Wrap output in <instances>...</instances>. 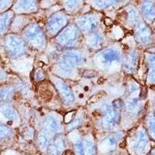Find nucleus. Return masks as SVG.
Returning a JSON list of instances; mask_svg holds the SVG:
<instances>
[{
    "label": "nucleus",
    "mask_w": 155,
    "mask_h": 155,
    "mask_svg": "<svg viewBox=\"0 0 155 155\" xmlns=\"http://www.w3.org/2000/svg\"><path fill=\"white\" fill-rule=\"evenodd\" d=\"M102 111L105 115L99 122V126L101 128L105 130L113 128L120 120V115L118 112L114 108L108 105H104L102 106Z\"/></svg>",
    "instance_id": "1"
},
{
    "label": "nucleus",
    "mask_w": 155,
    "mask_h": 155,
    "mask_svg": "<svg viewBox=\"0 0 155 155\" xmlns=\"http://www.w3.org/2000/svg\"><path fill=\"white\" fill-rule=\"evenodd\" d=\"M25 38L33 45L37 47H42L45 43V37L42 30L36 23H31L25 29Z\"/></svg>",
    "instance_id": "2"
},
{
    "label": "nucleus",
    "mask_w": 155,
    "mask_h": 155,
    "mask_svg": "<svg viewBox=\"0 0 155 155\" xmlns=\"http://www.w3.org/2000/svg\"><path fill=\"white\" fill-rule=\"evenodd\" d=\"M78 30L73 25H69L62 30L58 36V42L63 46H72L78 38Z\"/></svg>",
    "instance_id": "3"
},
{
    "label": "nucleus",
    "mask_w": 155,
    "mask_h": 155,
    "mask_svg": "<svg viewBox=\"0 0 155 155\" xmlns=\"http://www.w3.org/2000/svg\"><path fill=\"white\" fill-rule=\"evenodd\" d=\"M78 27L85 34H89L95 30L99 24V19L95 15H84L77 19Z\"/></svg>",
    "instance_id": "4"
},
{
    "label": "nucleus",
    "mask_w": 155,
    "mask_h": 155,
    "mask_svg": "<svg viewBox=\"0 0 155 155\" xmlns=\"http://www.w3.org/2000/svg\"><path fill=\"white\" fill-rule=\"evenodd\" d=\"M67 18L63 13L58 12L55 13L48 19L47 23V29L50 34H58L60 30H63L66 24H67Z\"/></svg>",
    "instance_id": "5"
},
{
    "label": "nucleus",
    "mask_w": 155,
    "mask_h": 155,
    "mask_svg": "<svg viewBox=\"0 0 155 155\" xmlns=\"http://www.w3.org/2000/svg\"><path fill=\"white\" fill-rule=\"evenodd\" d=\"M5 47L12 55H19L24 50V44L19 37L15 35H9L5 39Z\"/></svg>",
    "instance_id": "6"
},
{
    "label": "nucleus",
    "mask_w": 155,
    "mask_h": 155,
    "mask_svg": "<svg viewBox=\"0 0 155 155\" xmlns=\"http://www.w3.org/2000/svg\"><path fill=\"white\" fill-rule=\"evenodd\" d=\"M148 144L147 134L144 130H140L136 135L133 142V150L137 153H143Z\"/></svg>",
    "instance_id": "7"
},
{
    "label": "nucleus",
    "mask_w": 155,
    "mask_h": 155,
    "mask_svg": "<svg viewBox=\"0 0 155 155\" xmlns=\"http://www.w3.org/2000/svg\"><path fill=\"white\" fill-rule=\"evenodd\" d=\"M135 36L138 42L140 44H147L150 40L151 31L146 23L139 22L136 26Z\"/></svg>",
    "instance_id": "8"
},
{
    "label": "nucleus",
    "mask_w": 155,
    "mask_h": 155,
    "mask_svg": "<svg viewBox=\"0 0 155 155\" xmlns=\"http://www.w3.org/2000/svg\"><path fill=\"white\" fill-rule=\"evenodd\" d=\"M101 62L104 66H109L113 62L120 61V54L118 51L110 48V49L105 50L100 56Z\"/></svg>",
    "instance_id": "9"
},
{
    "label": "nucleus",
    "mask_w": 155,
    "mask_h": 155,
    "mask_svg": "<svg viewBox=\"0 0 155 155\" xmlns=\"http://www.w3.org/2000/svg\"><path fill=\"white\" fill-rule=\"evenodd\" d=\"M55 83H56L57 88L59 90V92H60L62 98L64 99V101L67 103H71V102H74V97L70 87L65 82H64L62 80H56Z\"/></svg>",
    "instance_id": "10"
},
{
    "label": "nucleus",
    "mask_w": 155,
    "mask_h": 155,
    "mask_svg": "<svg viewBox=\"0 0 155 155\" xmlns=\"http://www.w3.org/2000/svg\"><path fill=\"white\" fill-rule=\"evenodd\" d=\"M63 60L70 64L73 67H75L82 63V56L75 51H68L64 55Z\"/></svg>",
    "instance_id": "11"
},
{
    "label": "nucleus",
    "mask_w": 155,
    "mask_h": 155,
    "mask_svg": "<svg viewBox=\"0 0 155 155\" xmlns=\"http://www.w3.org/2000/svg\"><path fill=\"white\" fill-rule=\"evenodd\" d=\"M116 145H117V140L114 136L111 135L105 138L102 141V143L99 145V149L102 152L109 153L116 150Z\"/></svg>",
    "instance_id": "12"
},
{
    "label": "nucleus",
    "mask_w": 155,
    "mask_h": 155,
    "mask_svg": "<svg viewBox=\"0 0 155 155\" xmlns=\"http://www.w3.org/2000/svg\"><path fill=\"white\" fill-rule=\"evenodd\" d=\"M0 113L6 118L7 120H11L12 122L19 121V116L16 111L12 106L7 104H1L0 105Z\"/></svg>",
    "instance_id": "13"
},
{
    "label": "nucleus",
    "mask_w": 155,
    "mask_h": 155,
    "mask_svg": "<svg viewBox=\"0 0 155 155\" xmlns=\"http://www.w3.org/2000/svg\"><path fill=\"white\" fill-rule=\"evenodd\" d=\"M142 12L147 21H153L155 19V5L151 2H144L142 5Z\"/></svg>",
    "instance_id": "14"
},
{
    "label": "nucleus",
    "mask_w": 155,
    "mask_h": 155,
    "mask_svg": "<svg viewBox=\"0 0 155 155\" xmlns=\"http://www.w3.org/2000/svg\"><path fill=\"white\" fill-rule=\"evenodd\" d=\"M138 62V54L137 52L135 51H132L129 54L126 60L125 64H124V68L127 72H134L137 66Z\"/></svg>",
    "instance_id": "15"
},
{
    "label": "nucleus",
    "mask_w": 155,
    "mask_h": 155,
    "mask_svg": "<svg viewBox=\"0 0 155 155\" xmlns=\"http://www.w3.org/2000/svg\"><path fill=\"white\" fill-rule=\"evenodd\" d=\"M51 133L48 131L47 130H44L40 133L38 136V144L40 147L43 150L48 148L50 146V143L51 141Z\"/></svg>",
    "instance_id": "16"
},
{
    "label": "nucleus",
    "mask_w": 155,
    "mask_h": 155,
    "mask_svg": "<svg viewBox=\"0 0 155 155\" xmlns=\"http://www.w3.org/2000/svg\"><path fill=\"white\" fill-rule=\"evenodd\" d=\"M12 17H13V12L12 11H9L0 15V34H3L7 30L12 21Z\"/></svg>",
    "instance_id": "17"
},
{
    "label": "nucleus",
    "mask_w": 155,
    "mask_h": 155,
    "mask_svg": "<svg viewBox=\"0 0 155 155\" xmlns=\"http://www.w3.org/2000/svg\"><path fill=\"white\" fill-rule=\"evenodd\" d=\"M44 126L45 130L49 131L50 133H58L60 131V125L58 122L53 116H48L45 119L44 122Z\"/></svg>",
    "instance_id": "18"
},
{
    "label": "nucleus",
    "mask_w": 155,
    "mask_h": 155,
    "mask_svg": "<svg viewBox=\"0 0 155 155\" xmlns=\"http://www.w3.org/2000/svg\"><path fill=\"white\" fill-rule=\"evenodd\" d=\"M64 149V141L61 138L58 137L53 143L48 147V153L50 155H60Z\"/></svg>",
    "instance_id": "19"
},
{
    "label": "nucleus",
    "mask_w": 155,
    "mask_h": 155,
    "mask_svg": "<svg viewBox=\"0 0 155 155\" xmlns=\"http://www.w3.org/2000/svg\"><path fill=\"white\" fill-rule=\"evenodd\" d=\"M19 12H33L37 9V2L34 1H20L16 5Z\"/></svg>",
    "instance_id": "20"
},
{
    "label": "nucleus",
    "mask_w": 155,
    "mask_h": 155,
    "mask_svg": "<svg viewBox=\"0 0 155 155\" xmlns=\"http://www.w3.org/2000/svg\"><path fill=\"white\" fill-rule=\"evenodd\" d=\"M148 67V78L151 82H155V54L147 55Z\"/></svg>",
    "instance_id": "21"
},
{
    "label": "nucleus",
    "mask_w": 155,
    "mask_h": 155,
    "mask_svg": "<svg viewBox=\"0 0 155 155\" xmlns=\"http://www.w3.org/2000/svg\"><path fill=\"white\" fill-rule=\"evenodd\" d=\"M104 42V37L101 34H94L91 36V37L88 40V43L89 46L93 48H100L101 45Z\"/></svg>",
    "instance_id": "22"
},
{
    "label": "nucleus",
    "mask_w": 155,
    "mask_h": 155,
    "mask_svg": "<svg viewBox=\"0 0 155 155\" xmlns=\"http://www.w3.org/2000/svg\"><path fill=\"white\" fill-rule=\"evenodd\" d=\"M83 147V153L84 155H95V147L94 143L91 140L85 139L81 140Z\"/></svg>",
    "instance_id": "23"
},
{
    "label": "nucleus",
    "mask_w": 155,
    "mask_h": 155,
    "mask_svg": "<svg viewBox=\"0 0 155 155\" xmlns=\"http://www.w3.org/2000/svg\"><path fill=\"white\" fill-rule=\"evenodd\" d=\"M14 90L12 87L5 86L0 89V99L4 101H9L12 99Z\"/></svg>",
    "instance_id": "24"
},
{
    "label": "nucleus",
    "mask_w": 155,
    "mask_h": 155,
    "mask_svg": "<svg viewBox=\"0 0 155 155\" xmlns=\"http://www.w3.org/2000/svg\"><path fill=\"white\" fill-rule=\"evenodd\" d=\"M127 15H128V19L133 23H139L140 14L137 9L134 6H130L127 8Z\"/></svg>",
    "instance_id": "25"
},
{
    "label": "nucleus",
    "mask_w": 155,
    "mask_h": 155,
    "mask_svg": "<svg viewBox=\"0 0 155 155\" xmlns=\"http://www.w3.org/2000/svg\"><path fill=\"white\" fill-rule=\"evenodd\" d=\"M59 67H60L61 70L62 71L65 73L67 74H72V72L74 71V68L72 65H71L70 64H68V62H66L65 61L62 59L61 61L59 63Z\"/></svg>",
    "instance_id": "26"
},
{
    "label": "nucleus",
    "mask_w": 155,
    "mask_h": 155,
    "mask_svg": "<svg viewBox=\"0 0 155 155\" xmlns=\"http://www.w3.org/2000/svg\"><path fill=\"white\" fill-rule=\"evenodd\" d=\"M139 104V100L137 97H130V99H127V108L130 111H133L137 109Z\"/></svg>",
    "instance_id": "27"
},
{
    "label": "nucleus",
    "mask_w": 155,
    "mask_h": 155,
    "mask_svg": "<svg viewBox=\"0 0 155 155\" xmlns=\"http://www.w3.org/2000/svg\"><path fill=\"white\" fill-rule=\"evenodd\" d=\"M148 127L150 130V134L155 140V116H149L147 119Z\"/></svg>",
    "instance_id": "28"
},
{
    "label": "nucleus",
    "mask_w": 155,
    "mask_h": 155,
    "mask_svg": "<svg viewBox=\"0 0 155 155\" xmlns=\"http://www.w3.org/2000/svg\"><path fill=\"white\" fill-rule=\"evenodd\" d=\"M12 131L10 128H9L7 126L4 125L2 123H0V138L7 137L10 135Z\"/></svg>",
    "instance_id": "29"
},
{
    "label": "nucleus",
    "mask_w": 155,
    "mask_h": 155,
    "mask_svg": "<svg viewBox=\"0 0 155 155\" xmlns=\"http://www.w3.org/2000/svg\"><path fill=\"white\" fill-rule=\"evenodd\" d=\"M116 1H95V4L97 7L101 8V9H104V8L109 7V5H113Z\"/></svg>",
    "instance_id": "30"
},
{
    "label": "nucleus",
    "mask_w": 155,
    "mask_h": 155,
    "mask_svg": "<svg viewBox=\"0 0 155 155\" xmlns=\"http://www.w3.org/2000/svg\"><path fill=\"white\" fill-rule=\"evenodd\" d=\"M78 3L79 2H78V1H67L64 3V6L68 10H73V9H75L78 5Z\"/></svg>",
    "instance_id": "31"
},
{
    "label": "nucleus",
    "mask_w": 155,
    "mask_h": 155,
    "mask_svg": "<svg viewBox=\"0 0 155 155\" xmlns=\"http://www.w3.org/2000/svg\"><path fill=\"white\" fill-rule=\"evenodd\" d=\"M74 150H75V153L77 155H84L81 140L78 141L77 143L74 144Z\"/></svg>",
    "instance_id": "32"
},
{
    "label": "nucleus",
    "mask_w": 155,
    "mask_h": 155,
    "mask_svg": "<svg viewBox=\"0 0 155 155\" xmlns=\"http://www.w3.org/2000/svg\"><path fill=\"white\" fill-rule=\"evenodd\" d=\"M129 90L130 92H135L139 90V85H137V83L136 82H131L129 85Z\"/></svg>",
    "instance_id": "33"
},
{
    "label": "nucleus",
    "mask_w": 155,
    "mask_h": 155,
    "mask_svg": "<svg viewBox=\"0 0 155 155\" xmlns=\"http://www.w3.org/2000/svg\"><path fill=\"white\" fill-rule=\"evenodd\" d=\"M81 118H76L74 121L71 123V124L69 125V128L70 129H73V128H75V127H78V126L81 124Z\"/></svg>",
    "instance_id": "34"
},
{
    "label": "nucleus",
    "mask_w": 155,
    "mask_h": 155,
    "mask_svg": "<svg viewBox=\"0 0 155 155\" xmlns=\"http://www.w3.org/2000/svg\"><path fill=\"white\" fill-rule=\"evenodd\" d=\"M35 78L37 80H42L44 78V73L41 69H37L35 73Z\"/></svg>",
    "instance_id": "35"
},
{
    "label": "nucleus",
    "mask_w": 155,
    "mask_h": 155,
    "mask_svg": "<svg viewBox=\"0 0 155 155\" xmlns=\"http://www.w3.org/2000/svg\"><path fill=\"white\" fill-rule=\"evenodd\" d=\"M113 108H114L115 109H120V108L123 106V102H122L120 99H116V100H115L114 102H113Z\"/></svg>",
    "instance_id": "36"
},
{
    "label": "nucleus",
    "mask_w": 155,
    "mask_h": 155,
    "mask_svg": "<svg viewBox=\"0 0 155 155\" xmlns=\"http://www.w3.org/2000/svg\"><path fill=\"white\" fill-rule=\"evenodd\" d=\"M9 4H10V2H8V1H0V10L7 8Z\"/></svg>",
    "instance_id": "37"
},
{
    "label": "nucleus",
    "mask_w": 155,
    "mask_h": 155,
    "mask_svg": "<svg viewBox=\"0 0 155 155\" xmlns=\"http://www.w3.org/2000/svg\"><path fill=\"white\" fill-rule=\"evenodd\" d=\"M150 155H155V149L152 150L151 153H150Z\"/></svg>",
    "instance_id": "38"
}]
</instances>
